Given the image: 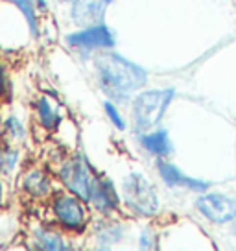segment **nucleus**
Segmentation results:
<instances>
[{
	"mask_svg": "<svg viewBox=\"0 0 236 251\" xmlns=\"http://www.w3.org/2000/svg\"><path fill=\"white\" fill-rule=\"evenodd\" d=\"M96 69L100 85L111 96H127L131 91H137L139 87L146 83V72L141 67L124 59L122 55L105 52L96 57Z\"/></svg>",
	"mask_w": 236,
	"mask_h": 251,
	"instance_id": "obj_1",
	"label": "nucleus"
},
{
	"mask_svg": "<svg viewBox=\"0 0 236 251\" xmlns=\"http://www.w3.org/2000/svg\"><path fill=\"white\" fill-rule=\"evenodd\" d=\"M124 200L131 211L142 216L155 214L159 209L155 188L141 174H129L124 179Z\"/></svg>",
	"mask_w": 236,
	"mask_h": 251,
	"instance_id": "obj_2",
	"label": "nucleus"
},
{
	"mask_svg": "<svg viewBox=\"0 0 236 251\" xmlns=\"http://www.w3.org/2000/svg\"><path fill=\"white\" fill-rule=\"evenodd\" d=\"M173 91H148L133 102V118L139 129H150L165 115L168 103L172 102Z\"/></svg>",
	"mask_w": 236,
	"mask_h": 251,
	"instance_id": "obj_3",
	"label": "nucleus"
},
{
	"mask_svg": "<svg viewBox=\"0 0 236 251\" xmlns=\"http://www.w3.org/2000/svg\"><path fill=\"white\" fill-rule=\"evenodd\" d=\"M197 209L214 224H227L236 218V201L223 194H207L197 200Z\"/></svg>",
	"mask_w": 236,
	"mask_h": 251,
	"instance_id": "obj_4",
	"label": "nucleus"
},
{
	"mask_svg": "<svg viewBox=\"0 0 236 251\" xmlns=\"http://www.w3.org/2000/svg\"><path fill=\"white\" fill-rule=\"evenodd\" d=\"M61 179H63L65 187L72 190L78 198L85 200V201L91 200V187H93L94 176H91L89 168L81 161H69L61 168Z\"/></svg>",
	"mask_w": 236,
	"mask_h": 251,
	"instance_id": "obj_5",
	"label": "nucleus"
},
{
	"mask_svg": "<svg viewBox=\"0 0 236 251\" xmlns=\"http://www.w3.org/2000/svg\"><path fill=\"white\" fill-rule=\"evenodd\" d=\"M54 212L61 226L67 229H79L85 224V209L74 196H57L54 201Z\"/></svg>",
	"mask_w": 236,
	"mask_h": 251,
	"instance_id": "obj_6",
	"label": "nucleus"
},
{
	"mask_svg": "<svg viewBox=\"0 0 236 251\" xmlns=\"http://www.w3.org/2000/svg\"><path fill=\"white\" fill-rule=\"evenodd\" d=\"M111 0H74L72 17L78 26L83 28H93L100 26L105 15V6Z\"/></svg>",
	"mask_w": 236,
	"mask_h": 251,
	"instance_id": "obj_7",
	"label": "nucleus"
},
{
	"mask_svg": "<svg viewBox=\"0 0 236 251\" xmlns=\"http://www.w3.org/2000/svg\"><path fill=\"white\" fill-rule=\"evenodd\" d=\"M69 43L74 47L81 48H111L115 47V39L111 35V31L105 26H93V28H87L85 31H79V33H72L69 35Z\"/></svg>",
	"mask_w": 236,
	"mask_h": 251,
	"instance_id": "obj_8",
	"label": "nucleus"
},
{
	"mask_svg": "<svg viewBox=\"0 0 236 251\" xmlns=\"http://www.w3.org/2000/svg\"><path fill=\"white\" fill-rule=\"evenodd\" d=\"M89 201L94 205L98 211L109 212V211H115V209H117L118 196L109 181L94 177L93 187H91V200H89Z\"/></svg>",
	"mask_w": 236,
	"mask_h": 251,
	"instance_id": "obj_9",
	"label": "nucleus"
},
{
	"mask_svg": "<svg viewBox=\"0 0 236 251\" xmlns=\"http://www.w3.org/2000/svg\"><path fill=\"white\" fill-rule=\"evenodd\" d=\"M159 174H161V177L165 179L166 185H170V187H189V188H192V190H207V188H209V183L185 176L179 168H175V166L170 165V163L159 161Z\"/></svg>",
	"mask_w": 236,
	"mask_h": 251,
	"instance_id": "obj_10",
	"label": "nucleus"
},
{
	"mask_svg": "<svg viewBox=\"0 0 236 251\" xmlns=\"http://www.w3.org/2000/svg\"><path fill=\"white\" fill-rule=\"evenodd\" d=\"M142 146L148 150L150 153L159 157L170 155V151H172V144H170L168 133H166L165 129H159L155 133L144 135L142 137Z\"/></svg>",
	"mask_w": 236,
	"mask_h": 251,
	"instance_id": "obj_11",
	"label": "nucleus"
},
{
	"mask_svg": "<svg viewBox=\"0 0 236 251\" xmlns=\"http://www.w3.org/2000/svg\"><path fill=\"white\" fill-rule=\"evenodd\" d=\"M23 185L35 198L45 196L48 190H50V181H48V177L41 170H32V172L26 174L23 179Z\"/></svg>",
	"mask_w": 236,
	"mask_h": 251,
	"instance_id": "obj_12",
	"label": "nucleus"
},
{
	"mask_svg": "<svg viewBox=\"0 0 236 251\" xmlns=\"http://www.w3.org/2000/svg\"><path fill=\"white\" fill-rule=\"evenodd\" d=\"M37 242H39L41 248L45 250H67L63 238L57 235V233H52V231H37Z\"/></svg>",
	"mask_w": 236,
	"mask_h": 251,
	"instance_id": "obj_13",
	"label": "nucleus"
},
{
	"mask_svg": "<svg viewBox=\"0 0 236 251\" xmlns=\"http://www.w3.org/2000/svg\"><path fill=\"white\" fill-rule=\"evenodd\" d=\"M37 109H39V118H41V122H43V126H47V127H54V126H57L59 117H57V113L48 105V102L45 100V98H41L39 100Z\"/></svg>",
	"mask_w": 236,
	"mask_h": 251,
	"instance_id": "obj_14",
	"label": "nucleus"
},
{
	"mask_svg": "<svg viewBox=\"0 0 236 251\" xmlns=\"http://www.w3.org/2000/svg\"><path fill=\"white\" fill-rule=\"evenodd\" d=\"M17 8L24 13V17L28 19V24H30V30H32L33 35H37V21H35V13H33V4L32 0H11Z\"/></svg>",
	"mask_w": 236,
	"mask_h": 251,
	"instance_id": "obj_15",
	"label": "nucleus"
},
{
	"mask_svg": "<svg viewBox=\"0 0 236 251\" xmlns=\"http://www.w3.org/2000/svg\"><path fill=\"white\" fill-rule=\"evenodd\" d=\"M15 161H17V153H13V151L0 153V168H2L4 172H9L11 166L15 165Z\"/></svg>",
	"mask_w": 236,
	"mask_h": 251,
	"instance_id": "obj_16",
	"label": "nucleus"
},
{
	"mask_svg": "<svg viewBox=\"0 0 236 251\" xmlns=\"http://www.w3.org/2000/svg\"><path fill=\"white\" fill-rule=\"evenodd\" d=\"M105 111H107V115H109L111 120H113V124L117 126V127H120V129H124V120H122V117L117 113V109L113 107V103L105 102Z\"/></svg>",
	"mask_w": 236,
	"mask_h": 251,
	"instance_id": "obj_17",
	"label": "nucleus"
},
{
	"mask_svg": "<svg viewBox=\"0 0 236 251\" xmlns=\"http://www.w3.org/2000/svg\"><path fill=\"white\" fill-rule=\"evenodd\" d=\"M4 87H6V76H4V71L0 69V94L4 93Z\"/></svg>",
	"mask_w": 236,
	"mask_h": 251,
	"instance_id": "obj_18",
	"label": "nucleus"
},
{
	"mask_svg": "<svg viewBox=\"0 0 236 251\" xmlns=\"http://www.w3.org/2000/svg\"><path fill=\"white\" fill-rule=\"evenodd\" d=\"M37 4H39L41 8H45V6H47V4H45V0H37Z\"/></svg>",
	"mask_w": 236,
	"mask_h": 251,
	"instance_id": "obj_19",
	"label": "nucleus"
},
{
	"mask_svg": "<svg viewBox=\"0 0 236 251\" xmlns=\"http://www.w3.org/2000/svg\"><path fill=\"white\" fill-rule=\"evenodd\" d=\"M0 203H2V185H0Z\"/></svg>",
	"mask_w": 236,
	"mask_h": 251,
	"instance_id": "obj_20",
	"label": "nucleus"
},
{
	"mask_svg": "<svg viewBox=\"0 0 236 251\" xmlns=\"http://www.w3.org/2000/svg\"><path fill=\"white\" fill-rule=\"evenodd\" d=\"M233 231H235V235H236V218H235V227H233Z\"/></svg>",
	"mask_w": 236,
	"mask_h": 251,
	"instance_id": "obj_21",
	"label": "nucleus"
}]
</instances>
